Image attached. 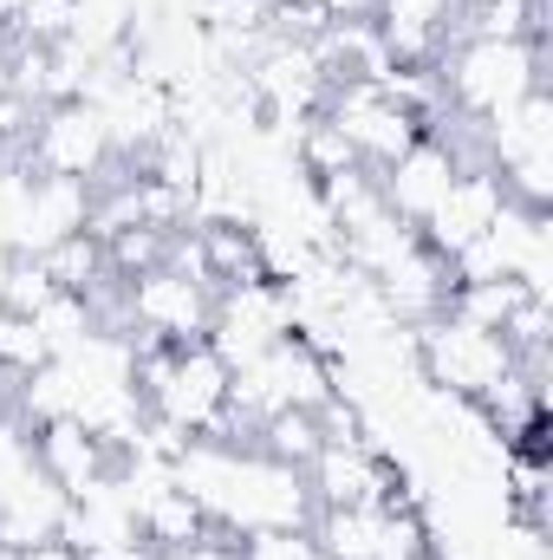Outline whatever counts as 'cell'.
<instances>
[{
    "label": "cell",
    "mask_w": 553,
    "mask_h": 560,
    "mask_svg": "<svg viewBox=\"0 0 553 560\" xmlns=\"http://www.w3.org/2000/svg\"><path fill=\"white\" fill-rule=\"evenodd\" d=\"M138 378L156 423H169L183 436H222V423H228V365H222V352L209 339L169 346L163 359L138 365Z\"/></svg>",
    "instance_id": "2"
},
{
    "label": "cell",
    "mask_w": 553,
    "mask_h": 560,
    "mask_svg": "<svg viewBox=\"0 0 553 560\" xmlns=\"http://www.w3.org/2000/svg\"><path fill=\"white\" fill-rule=\"evenodd\" d=\"M92 326H98V319H92L85 293H66V287H59V293H52V300H46V306L33 313V332H39L46 359H52V352H72V346H79V339H85Z\"/></svg>",
    "instance_id": "16"
},
{
    "label": "cell",
    "mask_w": 553,
    "mask_h": 560,
    "mask_svg": "<svg viewBox=\"0 0 553 560\" xmlns=\"http://www.w3.org/2000/svg\"><path fill=\"white\" fill-rule=\"evenodd\" d=\"M475 7H495V0H475Z\"/></svg>",
    "instance_id": "25"
},
{
    "label": "cell",
    "mask_w": 553,
    "mask_h": 560,
    "mask_svg": "<svg viewBox=\"0 0 553 560\" xmlns=\"http://www.w3.org/2000/svg\"><path fill=\"white\" fill-rule=\"evenodd\" d=\"M125 313L131 326H143L150 339L163 346H196L209 339V313H215V280L202 268H143L125 293Z\"/></svg>",
    "instance_id": "5"
},
{
    "label": "cell",
    "mask_w": 553,
    "mask_h": 560,
    "mask_svg": "<svg viewBox=\"0 0 553 560\" xmlns=\"http://www.w3.org/2000/svg\"><path fill=\"white\" fill-rule=\"evenodd\" d=\"M313 7H319L326 20H365V13H372L378 0H313Z\"/></svg>",
    "instance_id": "22"
},
{
    "label": "cell",
    "mask_w": 553,
    "mask_h": 560,
    "mask_svg": "<svg viewBox=\"0 0 553 560\" xmlns=\"http://www.w3.org/2000/svg\"><path fill=\"white\" fill-rule=\"evenodd\" d=\"M7 98H13V59L0 52V105H7Z\"/></svg>",
    "instance_id": "23"
},
{
    "label": "cell",
    "mask_w": 553,
    "mask_h": 560,
    "mask_svg": "<svg viewBox=\"0 0 553 560\" xmlns=\"http://www.w3.org/2000/svg\"><path fill=\"white\" fill-rule=\"evenodd\" d=\"M242 560H319L313 528H268V535H242Z\"/></svg>",
    "instance_id": "19"
},
{
    "label": "cell",
    "mask_w": 553,
    "mask_h": 560,
    "mask_svg": "<svg viewBox=\"0 0 553 560\" xmlns=\"http://www.w3.org/2000/svg\"><path fill=\"white\" fill-rule=\"evenodd\" d=\"M502 202H508V189H502V176L489 170V163H462L456 170V183H449V196L430 209V222H423V248L436 255V261H449V255H462L495 215H502Z\"/></svg>",
    "instance_id": "10"
},
{
    "label": "cell",
    "mask_w": 553,
    "mask_h": 560,
    "mask_svg": "<svg viewBox=\"0 0 553 560\" xmlns=\"http://www.w3.org/2000/svg\"><path fill=\"white\" fill-rule=\"evenodd\" d=\"M7 275H13V255L0 248V306H7Z\"/></svg>",
    "instance_id": "24"
},
{
    "label": "cell",
    "mask_w": 553,
    "mask_h": 560,
    "mask_svg": "<svg viewBox=\"0 0 553 560\" xmlns=\"http://www.w3.org/2000/svg\"><path fill=\"white\" fill-rule=\"evenodd\" d=\"M319 443H326V411H280V418L261 423V450L293 463V469H306Z\"/></svg>",
    "instance_id": "15"
},
{
    "label": "cell",
    "mask_w": 553,
    "mask_h": 560,
    "mask_svg": "<svg viewBox=\"0 0 553 560\" xmlns=\"http://www.w3.org/2000/svg\"><path fill=\"white\" fill-rule=\"evenodd\" d=\"M306 489H313V502H319V509L398 502V495H391V469H385V456H378L372 443H358L352 430H345V436H332V430H326V443H319V450H313V463H306Z\"/></svg>",
    "instance_id": "9"
},
{
    "label": "cell",
    "mask_w": 553,
    "mask_h": 560,
    "mask_svg": "<svg viewBox=\"0 0 553 560\" xmlns=\"http://www.w3.org/2000/svg\"><path fill=\"white\" fill-rule=\"evenodd\" d=\"M456 170H462V156H456L443 138H430V131H423L404 156H391V163L378 170V196H385V209H391L398 222L423 229V222H430V209L449 196Z\"/></svg>",
    "instance_id": "11"
},
{
    "label": "cell",
    "mask_w": 553,
    "mask_h": 560,
    "mask_svg": "<svg viewBox=\"0 0 553 560\" xmlns=\"http://www.w3.org/2000/svg\"><path fill=\"white\" fill-rule=\"evenodd\" d=\"M26 150H33V170L39 176L85 183L111 156V125H105V112L92 98H66V105H46V118H39V131H33Z\"/></svg>",
    "instance_id": "8"
},
{
    "label": "cell",
    "mask_w": 553,
    "mask_h": 560,
    "mask_svg": "<svg viewBox=\"0 0 553 560\" xmlns=\"http://www.w3.org/2000/svg\"><path fill=\"white\" fill-rule=\"evenodd\" d=\"M313 548H319V560H423V522L398 502L319 509Z\"/></svg>",
    "instance_id": "7"
},
{
    "label": "cell",
    "mask_w": 553,
    "mask_h": 560,
    "mask_svg": "<svg viewBox=\"0 0 553 560\" xmlns=\"http://www.w3.org/2000/svg\"><path fill=\"white\" fill-rule=\"evenodd\" d=\"M20 560H92V555H79L72 541H33V548H20Z\"/></svg>",
    "instance_id": "21"
},
{
    "label": "cell",
    "mask_w": 553,
    "mask_h": 560,
    "mask_svg": "<svg viewBox=\"0 0 553 560\" xmlns=\"http://www.w3.org/2000/svg\"><path fill=\"white\" fill-rule=\"evenodd\" d=\"M92 229V189L72 176H39L33 170V196H26V222H20V248L13 255H46L66 235Z\"/></svg>",
    "instance_id": "12"
},
{
    "label": "cell",
    "mask_w": 553,
    "mask_h": 560,
    "mask_svg": "<svg viewBox=\"0 0 553 560\" xmlns=\"http://www.w3.org/2000/svg\"><path fill=\"white\" fill-rule=\"evenodd\" d=\"M326 125L345 138V150L358 163H372V170H385L391 156H404L423 138V118H416L398 92H385L378 79H345V92L332 98V118Z\"/></svg>",
    "instance_id": "6"
},
{
    "label": "cell",
    "mask_w": 553,
    "mask_h": 560,
    "mask_svg": "<svg viewBox=\"0 0 553 560\" xmlns=\"http://www.w3.org/2000/svg\"><path fill=\"white\" fill-rule=\"evenodd\" d=\"M449 92H456V105L475 125L515 112L528 92H541V52H534V39H482V33H469L456 46V59H449Z\"/></svg>",
    "instance_id": "3"
},
{
    "label": "cell",
    "mask_w": 553,
    "mask_h": 560,
    "mask_svg": "<svg viewBox=\"0 0 553 560\" xmlns=\"http://www.w3.org/2000/svg\"><path fill=\"white\" fill-rule=\"evenodd\" d=\"M456 7H462V0H378L372 13H378V39H385L391 66H398V59H404V66H416V59H423V52L449 33Z\"/></svg>",
    "instance_id": "14"
},
{
    "label": "cell",
    "mask_w": 553,
    "mask_h": 560,
    "mask_svg": "<svg viewBox=\"0 0 553 560\" xmlns=\"http://www.w3.org/2000/svg\"><path fill=\"white\" fill-rule=\"evenodd\" d=\"M163 560H242V548H228V541L202 535V541H189V548H176V555H163Z\"/></svg>",
    "instance_id": "20"
},
{
    "label": "cell",
    "mask_w": 553,
    "mask_h": 560,
    "mask_svg": "<svg viewBox=\"0 0 553 560\" xmlns=\"http://www.w3.org/2000/svg\"><path fill=\"white\" fill-rule=\"evenodd\" d=\"M33 450H39V469H46L66 495H79V489H92L98 476H111V450L72 418L39 423V443H33Z\"/></svg>",
    "instance_id": "13"
},
{
    "label": "cell",
    "mask_w": 553,
    "mask_h": 560,
    "mask_svg": "<svg viewBox=\"0 0 553 560\" xmlns=\"http://www.w3.org/2000/svg\"><path fill=\"white\" fill-rule=\"evenodd\" d=\"M416 359L430 372V385H443L449 398H469V405H495L515 378H521V359L515 346L495 332V326H475L462 313H436L416 326Z\"/></svg>",
    "instance_id": "1"
},
{
    "label": "cell",
    "mask_w": 553,
    "mask_h": 560,
    "mask_svg": "<svg viewBox=\"0 0 553 560\" xmlns=\"http://www.w3.org/2000/svg\"><path fill=\"white\" fill-rule=\"evenodd\" d=\"M39 359H46V346H39L33 319H20V313L0 306V372H33Z\"/></svg>",
    "instance_id": "18"
},
{
    "label": "cell",
    "mask_w": 553,
    "mask_h": 560,
    "mask_svg": "<svg viewBox=\"0 0 553 560\" xmlns=\"http://www.w3.org/2000/svg\"><path fill=\"white\" fill-rule=\"evenodd\" d=\"M46 275H52V287H66V293H85L92 287V275L105 268V248H98V235L85 229V235H66L59 248H46V255H33Z\"/></svg>",
    "instance_id": "17"
},
{
    "label": "cell",
    "mask_w": 553,
    "mask_h": 560,
    "mask_svg": "<svg viewBox=\"0 0 553 560\" xmlns=\"http://www.w3.org/2000/svg\"><path fill=\"white\" fill-rule=\"evenodd\" d=\"M293 339V293L274 275H248L215 287V313H209V346L222 352V365H248L268 346Z\"/></svg>",
    "instance_id": "4"
}]
</instances>
